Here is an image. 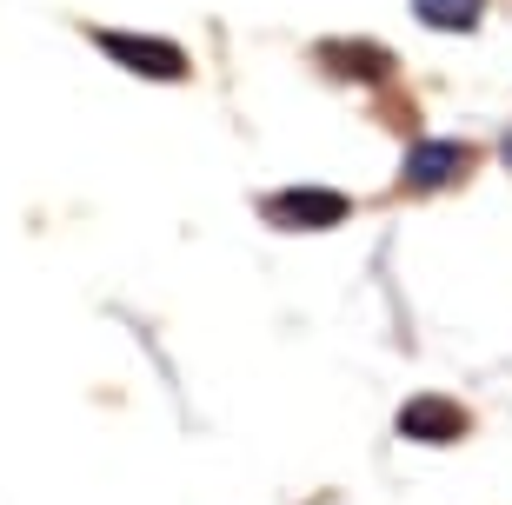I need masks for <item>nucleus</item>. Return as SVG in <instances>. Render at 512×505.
<instances>
[{
  "label": "nucleus",
  "instance_id": "1",
  "mask_svg": "<svg viewBox=\"0 0 512 505\" xmlns=\"http://www.w3.org/2000/svg\"><path fill=\"white\" fill-rule=\"evenodd\" d=\"M94 47L114 67H127V74L140 80H187V54L173 47V40L160 34H127V27H94Z\"/></svg>",
  "mask_w": 512,
  "mask_h": 505
},
{
  "label": "nucleus",
  "instance_id": "2",
  "mask_svg": "<svg viewBox=\"0 0 512 505\" xmlns=\"http://www.w3.org/2000/svg\"><path fill=\"white\" fill-rule=\"evenodd\" d=\"M353 213V200L333 187H280L266 200V220L273 226H293V233H320V226H340Z\"/></svg>",
  "mask_w": 512,
  "mask_h": 505
},
{
  "label": "nucleus",
  "instance_id": "3",
  "mask_svg": "<svg viewBox=\"0 0 512 505\" xmlns=\"http://www.w3.org/2000/svg\"><path fill=\"white\" fill-rule=\"evenodd\" d=\"M466 160H473V153L459 147V140H419V147L406 153L399 180H406V193H439V187H453L459 173H466Z\"/></svg>",
  "mask_w": 512,
  "mask_h": 505
},
{
  "label": "nucleus",
  "instance_id": "4",
  "mask_svg": "<svg viewBox=\"0 0 512 505\" xmlns=\"http://www.w3.org/2000/svg\"><path fill=\"white\" fill-rule=\"evenodd\" d=\"M399 432L406 439H459L466 432V412L453 399H413V406L399 412Z\"/></svg>",
  "mask_w": 512,
  "mask_h": 505
},
{
  "label": "nucleus",
  "instance_id": "5",
  "mask_svg": "<svg viewBox=\"0 0 512 505\" xmlns=\"http://www.w3.org/2000/svg\"><path fill=\"white\" fill-rule=\"evenodd\" d=\"M413 20L433 34H473L486 20V0H413Z\"/></svg>",
  "mask_w": 512,
  "mask_h": 505
},
{
  "label": "nucleus",
  "instance_id": "6",
  "mask_svg": "<svg viewBox=\"0 0 512 505\" xmlns=\"http://www.w3.org/2000/svg\"><path fill=\"white\" fill-rule=\"evenodd\" d=\"M320 60L333 67V74H346V80H386L393 74V60H386L380 47H366V40H333Z\"/></svg>",
  "mask_w": 512,
  "mask_h": 505
}]
</instances>
